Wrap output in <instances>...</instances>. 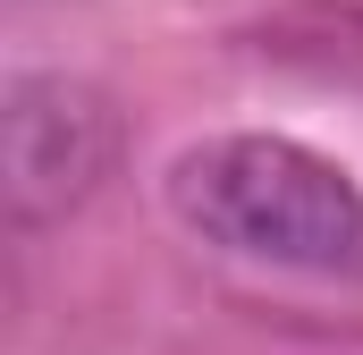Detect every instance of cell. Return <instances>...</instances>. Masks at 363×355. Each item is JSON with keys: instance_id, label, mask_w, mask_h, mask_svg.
Instances as JSON below:
<instances>
[{"instance_id": "cell-1", "label": "cell", "mask_w": 363, "mask_h": 355, "mask_svg": "<svg viewBox=\"0 0 363 355\" xmlns=\"http://www.w3.org/2000/svg\"><path fill=\"white\" fill-rule=\"evenodd\" d=\"M161 195L186 237L237 263L363 288V186L296 136H271V127L203 136L169 161Z\"/></svg>"}, {"instance_id": "cell-2", "label": "cell", "mask_w": 363, "mask_h": 355, "mask_svg": "<svg viewBox=\"0 0 363 355\" xmlns=\"http://www.w3.org/2000/svg\"><path fill=\"white\" fill-rule=\"evenodd\" d=\"M118 110L110 93L77 85V77H43L17 68L0 93V195H9V229H60L77 220L118 170Z\"/></svg>"}, {"instance_id": "cell-3", "label": "cell", "mask_w": 363, "mask_h": 355, "mask_svg": "<svg viewBox=\"0 0 363 355\" xmlns=\"http://www.w3.org/2000/svg\"><path fill=\"white\" fill-rule=\"evenodd\" d=\"M321 26H330V43H313V51L304 43H279V51H304L321 77H363V17L347 9V17H321Z\"/></svg>"}]
</instances>
